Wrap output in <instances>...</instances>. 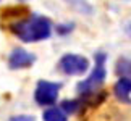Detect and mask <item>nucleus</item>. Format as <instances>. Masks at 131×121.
Wrapping results in <instances>:
<instances>
[{"label": "nucleus", "mask_w": 131, "mask_h": 121, "mask_svg": "<svg viewBox=\"0 0 131 121\" xmlns=\"http://www.w3.org/2000/svg\"><path fill=\"white\" fill-rule=\"evenodd\" d=\"M8 31L26 44L41 42L52 34V21L44 15H28L8 24Z\"/></svg>", "instance_id": "nucleus-1"}, {"label": "nucleus", "mask_w": 131, "mask_h": 121, "mask_svg": "<svg viewBox=\"0 0 131 121\" xmlns=\"http://www.w3.org/2000/svg\"><path fill=\"white\" fill-rule=\"evenodd\" d=\"M95 60V66L92 69V73L89 76L78 82V94L83 99H89L91 95L97 94V89L104 84L105 78H107V69H105V62H107V53L104 52H97L94 55Z\"/></svg>", "instance_id": "nucleus-2"}, {"label": "nucleus", "mask_w": 131, "mask_h": 121, "mask_svg": "<svg viewBox=\"0 0 131 121\" xmlns=\"http://www.w3.org/2000/svg\"><path fill=\"white\" fill-rule=\"evenodd\" d=\"M60 89H62V82H53V81L41 79L36 84V90H34V100L39 107H52L57 102Z\"/></svg>", "instance_id": "nucleus-3"}, {"label": "nucleus", "mask_w": 131, "mask_h": 121, "mask_svg": "<svg viewBox=\"0 0 131 121\" xmlns=\"http://www.w3.org/2000/svg\"><path fill=\"white\" fill-rule=\"evenodd\" d=\"M58 69L67 76H79L89 69V60L78 53H65L58 60Z\"/></svg>", "instance_id": "nucleus-4"}, {"label": "nucleus", "mask_w": 131, "mask_h": 121, "mask_svg": "<svg viewBox=\"0 0 131 121\" xmlns=\"http://www.w3.org/2000/svg\"><path fill=\"white\" fill-rule=\"evenodd\" d=\"M36 55L32 52H28L26 49L23 47H16L13 49L8 55V68L16 71V69H26V68H31L34 63H36Z\"/></svg>", "instance_id": "nucleus-5"}, {"label": "nucleus", "mask_w": 131, "mask_h": 121, "mask_svg": "<svg viewBox=\"0 0 131 121\" xmlns=\"http://www.w3.org/2000/svg\"><path fill=\"white\" fill-rule=\"evenodd\" d=\"M113 94L120 102L131 103V78H120L113 86Z\"/></svg>", "instance_id": "nucleus-6"}, {"label": "nucleus", "mask_w": 131, "mask_h": 121, "mask_svg": "<svg viewBox=\"0 0 131 121\" xmlns=\"http://www.w3.org/2000/svg\"><path fill=\"white\" fill-rule=\"evenodd\" d=\"M44 121H68V116L62 112V108L58 107H49L42 113Z\"/></svg>", "instance_id": "nucleus-7"}, {"label": "nucleus", "mask_w": 131, "mask_h": 121, "mask_svg": "<svg viewBox=\"0 0 131 121\" xmlns=\"http://www.w3.org/2000/svg\"><path fill=\"white\" fill-rule=\"evenodd\" d=\"M60 108H62V112L65 115H71V113H78L79 108H83V100L79 99H71V100H63L62 105H60Z\"/></svg>", "instance_id": "nucleus-8"}, {"label": "nucleus", "mask_w": 131, "mask_h": 121, "mask_svg": "<svg viewBox=\"0 0 131 121\" xmlns=\"http://www.w3.org/2000/svg\"><path fill=\"white\" fill-rule=\"evenodd\" d=\"M115 71L120 78H131V60L128 58H120L117 62Z\"/></svg>", "instance_id": "nucleus-9"}, {"label": "nucleus", "mask_w": 131, "mask_h": 121, "mask_svg": "<svg viewBox=\"0 0 131 121\" xmlns=\"http://www.w3.org/2000/svg\"><path fill=\"white\" fill-rule=\"evenodd\" d=\"M67 2L71 5V7H74L78 10V11H81V13H91L92 11V7L86 2V0H67Z\"/></svg>", "instance_id": "nucleus-10"}, {"label": "nucleus", "mask_w": 131, "mask_h": 121, "mask_svg": "<svg viewBox=\"0 0 131 121\" xmlns=\"http://www.w3.org/2000/svg\"><path fill=\"white\" fill-rule=\"evenodd\" d=\"M73 29H74V24H70V23H67V24H57L55 31H57V34H58V36H68V34L71 32Z\"/></svg>", "instance_id": "nucleus-11"}, {"label": "nucleus", "mask_w": 131, "mask_h": 121, "mask_svg": "<svg viewBox=\"0 0 131 121\" xmlns=\"http://www.w3.org/2000/svg\"><path fill=\"white\" fill-rule=\"evenodd\" d=\"M10 121H36V119H34V116H31V115H18V116L10 118Z\"/></svg>", "instance_id": "nucleus-12"}, {"label": "nucleus", "mask_w": 131, "mask_h": 121, "mask_svg": "<svg viewBox=\"0 0 131 121\" xmlns=\"http://www.w3.org/2000/svg\"><path fill=\"white\" fill-rule=\"evenodd\" d=\"M128 31H129V32H131V23H129V26H128Z\"/></svg>", "instance_id": "nucleus-13"}]
</instances>
